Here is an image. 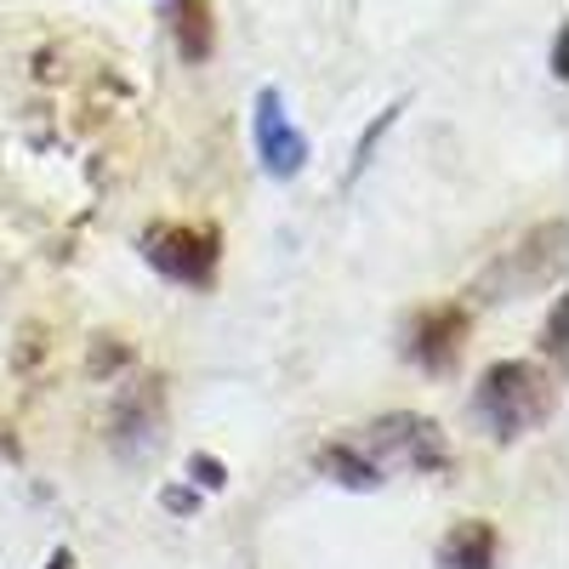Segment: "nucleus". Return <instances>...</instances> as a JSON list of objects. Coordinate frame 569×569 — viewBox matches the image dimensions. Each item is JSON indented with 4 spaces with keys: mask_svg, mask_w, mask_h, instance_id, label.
Listing matches in <instances>:
<instances>
[{
    "mask_svg": "<svg viewBox=\"0 0 569 569\" xmlns=\"http://www.w3.org/2000/svg\"><path fill=\"white\" fill-rule=\"evenodd\" d=\"M558 268H563V217L536 222L512 251H501V257L485 268L479 291H485L490 302H518V297L547 291V284L558 279Z\"/></svg>",
    "mask_w": 569,
    "mask_h": 569,
    "instance_id": "obj_4",
    "label": "nucleus"
},
{
    "mask_svg": "<svg viewBox=\"0 0 569 569\" xmlns=\"http://www.w3.org/2000/svg\"><path fill=\"white\" fill-rule=\"evenodd\" d=\"M160 507L177 512V518H188V512H200V490L194 485H166L160 490Z\"/></svg>",
    "mask_w": 569,
    "mask_h": 569,
    "instance_id": "obj_15",
    "label": "nucleus"
},
{
    "mask_svg": "<svg viewBox=\"0 0 569 569\" xmlns=\"http://www.w3.org/2000/svg\"><path fill=\"white\" fill-rule=\"evenodd\" d=\"M541 353H547L552 365H563V353H569V302H563V297L552 302V319L541 325Z\"/></svg>",
    "mask_w": 569,
    "mask_h": 569,
    "instance_id": "obj_11",
    "label": "nucleus"
},
{
    "mask_svg": "<svg viewBox=\"0 0 569 569\" xmlns=\"http://www.w3.org/2000/svg\"><path fill=\"white\" fill-rule=\"evenodd\" d=\"M552 405H558V388L536 359H501L479 376V388H472V416H479L485 433L501 439V445L541 427L552 416Z\"/></svg>",
    "mask_w": 569,
    "mask_h": 569,
    "instance_id": "obj_1",
    "label": "nucleus"
},
{
    "mask_svg": "<svg viewBox=\"0 0 569 569\" xmlns=\"http://www.w3.org/2000/svg\"><path fill=\"white\" fill-rule=\"evenodd\" d=\"M496 563H501V536L490 518H461L433 552V569H496Z\"/></svg>",
    "mask_w": 569,
    "mask_h": 569,
    "instance_id": "obj_8",
    "label": "nucleus"
},
{
    "mask_svg": "<svg viewBox=\"0 0 569 569\" xmlns=\"http://www.w3.org/2000/svg\"><path fill=\"white\" fill-rule=\"evenodd\" d=\"M467 330H472V319H467L461 302L421 308V313H410V325H405V359H410L416 370H427V376H450V370L461 365Z\"/></svg>",
    "mask_w": 569,
    "mask_h": 569,
    "instance_id": "obj_6",
    "label": "nucleus"
},
{
    "mask_svg": "<svg viewBox=\"0 0 569 569\" xmlns=\"http://www.w3.org/2000/svg\"><path fill=\"white\" fill-rule=\"evenodd\" d=\"M137 257L171 284L211 291L217 268H222V233L211 222H154L137 233Z\"/></svg>",
    "mask_w": 569,
    "mask_h": 569,
    "instance_id": "obj_3",
    "label": "nucleus"
},
{
    "mask_svg": "<svg viewBox=\"0 0 569 569\" xmlns=\"http://www.w3.org/2000/svg\"><path fill=\"white\" fill-rule=\"evenodd\" d=\"M251 137H257V160L268 177L291 182L302 166H308V137L297 131L291 109H284L279 86H262L257 91V109H251Z\"/></svg>",
    "mask_w": 569,
    "mask_h": 569,
    "instance_id": "obj_7",
    "label": "nucleus"
},
{
    "mask_svg": "<svg viewBox=\"0 0 569 569\" xmlns=\"http://www.w3.org/2000/svg\"><path fill=\"white\" fill-rule=\"evenodd\" d=\"M393 120H399V103H393L388 114H376V126H370V131L359 137V149H353V166H348V182H353V177H359V171L370 166V154H376V142H382V131H388Z\"/></svg>",
    "mask_w": 569,
    "mask_h": 569,
    "instance_id": "obj_14",
    "label": "nucleus"
},
{
    "mask_svg": "<svg viewBox=\"0 0 569 569\" xmlns=\"http://www.w3.org/2000/svg\"><path fill=\"white\" fill-rule=\"evenodd\" d=\"M552 80H569V29L552 34Z\"/></svg>",
    "mask_w": 569,
    "mask_h": 569,
    "instance_id": "obj_16",
    "label": "nucleus"
},
{
    "mask_svg": "<svg viewBox=\"0 0 569 569\" xmlns=\"http://www.w3.org/2000/svg\"><path fill=\"white\" fill-rule=\"evenodd\" d=\"M171 34H177V58H182V63H206V58L217 52L211 0H177V12H171Z\"/></svg>",
    "mask_w": 569,
    "mask_h": 569,
    "instance_id": "obj_10",
    "label": "nucleus"
},
{
    "mask_svg": "<svg viewBox=\"0 0 569 569\" xmlns=\"http://www.w3.org/2000/svg\"><path fill=\"white\" fill-rule=\"evenodd\" d=\"M166 382L160 376H142V382H131L109 416V445L120 461H149L160 445H166Z\"/></svg>",
    "mask_w": 569,
    "mask_h": 569,
    "instance_id": "obj_5",
    "label": "nucleus"
},
{
    "mask_svg": "<svg viewBox=\"0 0 569 569\" xmlns=\"http://www.w3.org/2000/svg\"><path fill=\"white\" fill-rule=\"evenodd\" d=\"M359 445L376 467H393V472H450V439H445V427L433 416H421V410H388V416H376L359 427Z\"/></svg>",
    "mask_w": 569,
    "mask_h": 569,
    "instance_id": "obj_2",
    "label": "nucleus"
},
{
    "mask_svg": "<svg viewBox=\"0 0 569 569\" xmlns=\"http://www.w3.org/2000/svg\"><path fill=\"white\" fill-rule=\"evenodd\" d=\"M46 569H74V552H69V547H52V558H46Z\"/></svg>",
    "mask_w": 569,
    "mask_h": 569,
    "instance_id": "obj_17",
    "label": "nucleus"
},
{
    "mask_svg": "<svg viewBox=\"0 0 569 569\" xmlns=\"http://www.w3.org/2000/svg\"><path fill=\"white\" fill-rule=\"evenodd\" d=\"M188 479H194L200 496H217V490H228V467H222L217 456L194 450V456H188Z\"/></svg>",
    "mask_w": 569,
    "mask_h": 569,
    "instance_id": "obj_12",
    "label": "nucleus"
},
{
    "mask_svg": "<svg viewBox=\"0 0 569 569\" xmlns=\"http://www.w3.org/2000/svg\"><path fill=\"white\" fill-rule=\"evenodd\" d=\"M313 472H319V479H330V485H342V490H353V496L382 490V467H376L359 445H348V439L313 450Z\"/></svg>",
    "mask_w": 569,
    "mask_h": 569,
    "instance_id": "obj_9",
    "label": "nucleus"
},
{
    "mask_svg": "<svg viewBox=\"0 0 569 569\" xmlns=\"http://www.w3.org/2000/svg\"><path fill=\"white\" fill-rule=\"evenodd\" d=\"M137 353L120 342V337H98V353H91V376H114V370H126Z\"/></svg>",
    "mask_w": 569,
    "mask_h": 569,
    "instance_id": "obj_13",
    "label": "nucleus"
}]
</instances>
